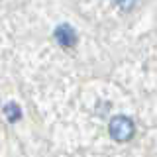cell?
I'll use <instances>...</instances> for the list:
<instances>
[{
	"label": "cell",
	"mask_w": 157,
	"mask_h": 157,
	"mask_svg": "<svg viewBox=\"0 0 157 157\" xmlns=\"http://www.w3.org/2000/svg\"><path fill=\"white\" fill-rule=\"evenodd\" d=\"M108 132H110L112 140L120 141V144H126V141H130L132 137H134L136 126H134V122H132L128 116H114L110 120Z\"/></svg>",
	"instance_id": "obj_1"
},
{
	"label": "cell",
	"mask_w": 157,
	"mask_h": 157,
	"mask_svg": "<svg viewBox=\"0 0 157 157\" xmlns=\"http://www.w3.org/2000/svg\"><path fill=\"white\" fill-rule=\"evenodd\" d=\"M55 39L61 47H73L77 43V33L69 24H61L55 29Z\"/></svg>",
	"instance_id": "obj_2"
},
{
	"label": "cell",
	"mask_w": 157,
	"mask_h": 157,
	"mask_svg": "<svg viewBox=\"0 0 157 157\" xmlns=\"http://www.w3.org/2000/svg\"><path fill=\"white\" fill-rule=\"evenodd\" d=\"M4 114H6L8 122H18L20 118H22V112H20V106L14 104V102H10V104L4 106Z\"/></svg>",
	"instance_id": "obj_3"
}]
</instances>
